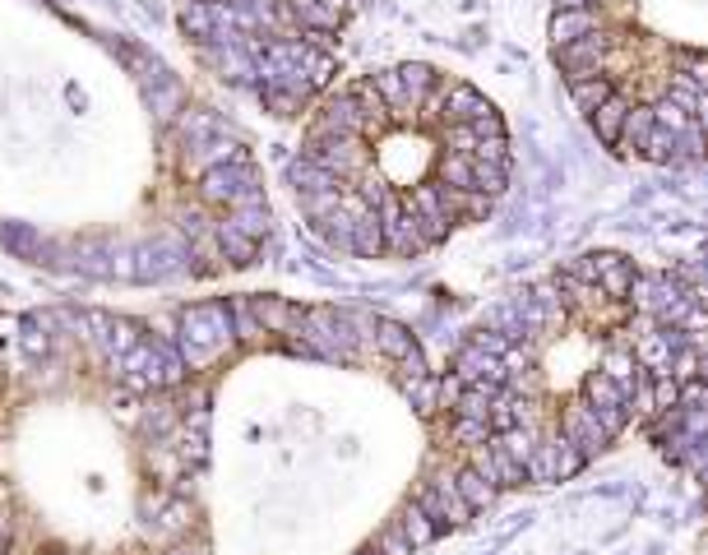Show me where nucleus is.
Listing matches in <instances>:
<instances>
[{
  "mask_svg": "<svg viewBox=\"0 0 708 555\" xmlns=\"http://www.w3.org/2000/svg\"><path fill=\"white\" fill-rule=\"evenodd\" d=\"M551 56L612 153L708 167V0H551Z\"/></svg>",
  "mask_w": 708,
  "mask_h": 555,
  "instance_id": "7ed1b4c3",
  "label": "nucleus"
},
{
  "mask_svg": "<svg viewBox=\"0 0 708 555\" xmlns=\"http://www.w3.org/2000/svg\"><path fill=\"white\" fill-rule=\"evenodd\" d=\"M287 185L301 223L329 250L422 259L501 204L510 130L468 79L389 65L310 102Z\"/></svg>",
  "mask_w": 708,
  "mask_h": 555,
  "instance_id": "f03ea898",
  "label": "nucleus"
},
{
  "mask_svg": "<svg viewBox=\"0 0 708 555\" xmlns=\"http://www.w3.org/2000/svg\"><path fill=\"white\" fill-rule=\"evenodd\" d=\"M218 301L181 329L0 287V555H208Z\"/></svg>",
  "mask_w": 708,
  "mask_h": 555,
  "instance_id": "f257e3e1",
  "label": "nucleus"
},
{
  "mask_svg": "<svg viewBox=\"0 0 708 555\" xmlns=\"http://www.w3.org/2000/svg\"><path fill=\"white\" fill-rule=\"evenodd\" d=\"M186 33L218 79L274 116H301L329 89L361 0H181Z\"/></svg>",
  "mask_w": 708,
  "mask_h": 555,
  "instance_id": "20e7f679",
  "label": "nucleus"
}]
</instances>
